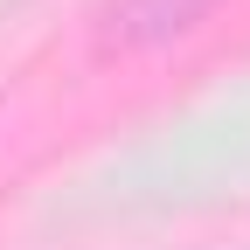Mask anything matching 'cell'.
I'll list each match as a JSON object with an SVG mask.
<instances>
[{"instance_id": "cell-1", "label": "cell", "mask_w": 250, "mask_h": 250, "mask_svg": "<svg viewBox=\"0 0 250 250\" xmlns=\"http://www.w3.org/2000/svg\"><path fill=\"white\" fill-rule=\"evenodd\" d=\"M208 7H223V0H111V35L118 42H167L181 28H195Z\"/></svg>"}]
</instances>
